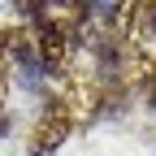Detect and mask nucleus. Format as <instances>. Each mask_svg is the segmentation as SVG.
<instances>
[{
	"label": "nucleus",
	"instance_id": "obj_1",
	"mask_svg": "<svg viewBox=\"0 0 156 156\" xmlns=\"http://www.w3.org/2000/svg\"><path fill=\"white\" fill-rule=\"evenodd\" d=\"M74 126V117H69V104L65 100H52V108H44V117H39V126H35V143H30V156H48L65 143V134Z\"/></svg>",
	"mask_w": 156,
	"mask_h": 156
},
{
	"label": "nucleus",
	"instance_id": "obj_2",
	"mask_svg": "<svg viewBox=\"0 0 156 156\" xmlns=\"http://www.w3.org/2000/svg\"><path fill=\"white\" fill-rule=\"evenodd\" d=\"M78 5H83V0H48L52 13H56V9H78Z\"/></svg>",
	"mask_w": 156,
	"mask_h": 156
},
{
	"label": "nucleus",
	"instance_id": "obj_3",
	"mask_svg": "<svg viewBox=\"0 0 156 156\" xmlns=\"http://www.w3.org/2000/svg\"><path fill=\"white\" fill-rule=\"evenodd\" d=\"M147 108H156V69H152V78H147Z\"/></svg>",
	"mask_w": 156,
	"mask_h": 156
}]
</instances>
